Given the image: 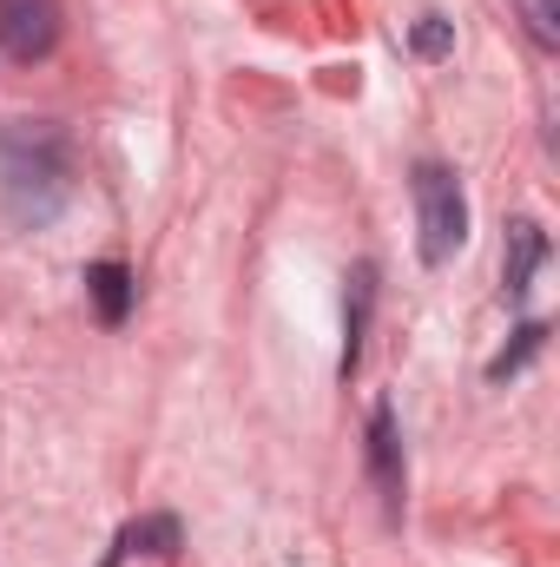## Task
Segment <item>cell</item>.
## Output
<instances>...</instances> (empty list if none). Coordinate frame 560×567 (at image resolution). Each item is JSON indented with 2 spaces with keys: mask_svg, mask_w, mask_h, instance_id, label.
Returning <instances> with one entry per match:
<instances>
[{
  "mask_svg": "<svg viewBox=\"0 0 560 567\" xmlns=\"http://www.w3.org/2000/svg\"><path fill=\"white\" fill-rule=\"evenodd\" d=\"M73 198V158L66 133L46 120H13L0 133V212L20 231H40Z\"/></svg>",
  "mask_w": 560,
  "mask_h": 567,
  "instance_id": "6da1fadb",
  "label": "cell"
},
{
  "mask_svg": "<svg viewBox=\"0 0 560 567\" xmlns=\"http://www.w3.org/2000/svg\"><path fill=\"white\" fill-rule=\"evenodd\" d=\"M416 231H422V258L428 265H448L468 238V198H462V178L435 158L416 165Z\"/></svg>",
  "mask_w": 560,
  "mask_h": 567,
  "instance_id": "7a4b0ae2",
  "label": "cell"
},
{
  "mask_svg": "<svg viewBox=\"0 0 560 567\" xmlns=\"http://www.w3.org/2000/svg\"><path fill=\"white\" fill-rule=\"evenodd\" d=\"M0 47L20 66L46 60L60 47V0H0Z\"/></svg>",
  "mask_w": 560,
  "mask_h": 567,
  "instance_id": "3957f363",
  "label": "cell"
},
{
  "mask_svg": "<svg viewBox=\"0 0 560 567\" xmlns=\"http://www.w3.org/2000/svg\"><path fill=\"white\" fill-rule=\"evenodd\" d=\"M370 468H376L383 508L403 515V435H396V410H390V403L370 410Z\"/></svg>",
  "mask_w": 560,
  "mask_h": 567,
  "instance_id": "277c9868",
  "label": "cell"
},
{
  "mask_svg": "<svg viewBox=\"0 0 560 567\" xmlns=\"http://www.w3.org/2000/svg\"><path fill=\"white\" fill-rule=\"evenodd\" d=\"M133 555H158V561H172V555H178V522H172V515H145V522H133V528L106 548V561L100 567H120V561H133Z\"/></svg>",
  "mask_w": 560,
  "mask_h": 567,
  "instance_id": "5b68a950",
  "label": "cell"
},
{
  "mask_svg": "<svg viewBox=\"0 0 560 567\" xmlns=\"http://www.w3.org/2000/svg\"><path fill=\"white\" fill-rule=\"evenodd\" d=\"M541 258H548L541 225H535V218H515V225H508V297H528V284H535V271H541Z\"/></svg>",
  "mask_w": 560,
  "mask_h": 567,
  "instance_id": "8992f818",
  "label": "cell"
},
{
  "mask_svg": "<svg viewBox=\"0 0 560 567\" xmlns=\"http://www.w3.org/2000/svg\"><path fill=\"white\" fill-rule=\"evenodd\" d=\"M133 290H139V284H133V271H126V265H113V258L86 271V297H93L100 323H126V310H133Z\"/></svg>",
  "mask_w": 560,
  "mask_h": 567,
  "instance_id": "52a82bcc",
  "label": "cell"
},
{
  "mask_svg": "<svg viewBox=\"0 0 560 567\" xmlns=\"http://www.w3.org/2000/svg\"><path fill=\"white\" fill-rule=\"evenodd\" d=\"M370 303H376V271L356 265V271H350V323H343V377H356V363H363V323H370Z\"/></svg>",
  "mask_w": 560,
  "mask_h": 567,
  "instance_id": "ba28073f",
  "label": "cell"
},
{
  "mask_svg": "<svg viewBox=\"0 0 560 567\" xmlns=\"http://www.w3.org/2000/svg\"><path fill=\"white\" fill-rule=\"evenodd\" d=\"M541 343H548V323H521V330H515V343H508V350L488 363V383H508V377H515V370H521V363L541 350Z\"/></svg>",
  "mask_w": 560,
  "mask_h": 567,
  "instance_id": "9c48e42d",
  "label": "cell"
},
{
  "mask_svg": "<svg viewBox=\"0 0 560 567\" xmlns=\"http://www.w3.org/2000/svg\"><path fill=\"white\" fill-rule=\"evenodd\" d=\"M515 13L528 20L535 47H560V0H515Z\"/></svg>",
  "mask_w": 560,
  "mask_h": 567,
  "instance_id": "30bf717a",
  "label": "cell"
},
{
  "mask_svg": "<svg viewBox=\"0 0 560 567\" xmlns=\"http://www.w3.org/2000/svg\"><path fill=\"white\" fill-rule=\"evenodd\" d=\"M409 47H416L422 60H442V53L455 47V27H448L442 13H422L416 27H409Z\"/></svg>",
  "mask_w": 560,
  "mask_h": 567,
  "instance_id": "8fae6325",
  "label": "cell"
}]
</instances>
